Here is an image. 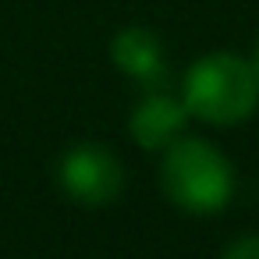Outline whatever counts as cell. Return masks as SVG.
<instances>
[{"mask_svg": "<svg viewBox=\"0 0 259 259\" xmlns=\"http://www.w3.org/2000/svg\"><path fill=\"white\" fill-rule=\"evenodd\" d=\"M160 188L181 213L217 217L231 206L238 174L217 142L181 135L160 153Z\"/></svg>", "mask_w": 259, "mask_h": 259, "instance_id": "obj_1", "label": "cell"}, {"mask_svg": "<svg viewBox=\"0 0 259 259\" xmlns=\"http://www.w3.org/2000/svg\"><path fill=\"white\" fill-rule=\"evenodd\" d=\"M188 114L209 128L245 124L259 110V71L252 57L234 50H209L195 57L181 78Z\"/></svg>", "mask_w": 259, "mask_h": 259, "instance_id": "obj_2", "label": "cell"}, {"mask_svg": "<svg viewBox=\"0 0 259 259\" xmlns=\"http://www.w3.org/2000/svg\"><path fill=\"white\" fill-rule=\"evenodd\" d=\"M124 163L103 142H75L57 163V181L68 199L85 209H103L124 192Z\"/></svg>", "mask_w": 259, "mask_h": 259, "instance_id": "obj_3", "label": "cell"}, {"mask_svg": "<svg viewBox=\"0 0 259 259\" xmlns=\"http://www.w3.org/2000/svg\"><path fill=\"white\" fill-rule=\"evenodd\" d=\"M188 121H192V114H188V107H185L181 96L167 93L163 85H149L146 96L128 114V135H132V142L139 149L163 153L174 139L185 135Z\"/></svg>", "mask_w": 259, "mask_h": 259, "instance_id": "obj_4", "label": "cell"}, {"mask_svg": "<svg viewBox=\"0 0 259 259\" xmlns=\"http://www.w3.org/2000/svg\"><path fill=\"white\" fill-rule=\"evenodd\" d=\"M110 61L124 78L139 85H163L167 78V50L160 32L149 25H124L110 39Z\"/></svg>", "mask_w": 259, "mask_h": 259, "instance_id": "obj_5", "label": "cell"}, {"mask_svg": "<svg viewBox=\"0 0 259 259\" xmlns=\"http://www.w3.org/2000/svg\"><path fill=\"white\" fill-rule=\"evenodd\" d=\"M220 259H259V231H248V234H238L234 241H227Z\"/></svg>", "mask_w": 259, "mask_h": 259, "instance_id": "obj_6", "label": "cell"}, {"mask_svg": "<svg viewBox=\"0 0 259 259\" xmlns=\"http://www.w3.org/2000/svg\"><path fill=\"white\" fill-rule=\"evenodd\" d=\"M252 64H255V71H259V43H255V54H252Z\"/></svg>", "mask_w": 259, "mask_h": 259, "instance_id": "obj_7", "label": "cell"}]
</instances>
